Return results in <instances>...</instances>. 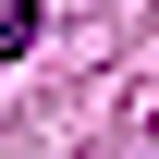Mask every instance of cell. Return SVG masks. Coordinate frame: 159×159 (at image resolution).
Returning <instances> with one entry per match:
<instances>
[{"label": "cell", "mask_w": 159, "mask_h": 159, "mask_svg": "<svg viewBox=\"0 0 159 159\" xmlns=\"http://www.w3.org/2000/svg\"><path fill=\"white\" fill-rule=\"evenodd\" d=\"M37 49V0H0V61H25Z\"/></svg>", "instance_id": "obj_1"}]
</instances>
